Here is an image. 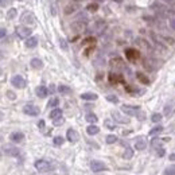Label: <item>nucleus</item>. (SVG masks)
Returning a JSON list of instances; mask_svg holds the SVG:
<instances>
[{"label":"nucleus","instance_id":"f257e3e1","mask_svg":"<svg viewBox=\"0 0 175 175\" xmlns=\"http://www.w3.org/2000/svg\"><path fill=\"white\" fill-rule=\"evenodd\" d=\"M15 32H16L18 38H20V39H27V38L31 36V28L24 27V26H18L16 30H15Z\"/></svg>","mask_w":175,"mask_h":175},{"label":"nucleus","instance_id":"f03ea898","mask_svg":"<svg viewBox=\"0 0 175 175\" xmlns=\"http://www.w3.org/2000/svg\"><path fill=\"white\" fill-rule=\"evenodd\" d=\"M34 166H35V168L38 170V171H41V172H46V171H49V170H51L52 164L50 163V162H47V160L39 159V160L35 162Z\"/></svg>","mask_w":175,"mask_h":175},{"label":"nucleus","instance_id":"7ed1b4c3","mask_svg":"<svg viewBox=\"0 0 175 175\" xmlns=\"http://www.w3.org/2000/svg\"><path fill=\"white\" fill-rule=\"evenodd\" d=\"M4 154L8 155V156H12V158H20L22 156V151L18 148V147H14V146L4 147Z\"/></svg>","mask_w":175,"mask_h":175},{"label":"nucleus","instance_id":"20e7f679","mask_svg":"<svg viewBox=\"0 0 175 175\" xmlns=\"http://www.w3.org/2000/svg\"><path fill=\"white\" fill-rule=\"evenodd\" d=\"M23 112L28 116H38L39 114V108L36 105H32V104H27L23 106Z\"/></svg>","mask_w":175,"mask_h":175},{"label":"nucleus","instance_id":"39448f33","mask_svg":"<svg viewBox=\"0 0 175 175\" xmlns=\"http://www.w3.org/2000/svg\"><path fill=\"white\" fill-rule=\"evenodd\" d=\"M121 112L125 113L127 116H136L139 112V106H133V105H122Z\"/></svg>","mask_w":175,"mask_h":175},{"label":"nucleus","instance_id":"423d86ee","mask_svg":"<svg viewBox=\"0 0 175 175\" xmlns=\"http://www.w3.org/2000/svg\"><path fill=\"white\" fill-rule=\"evenodd\" d=\"M20 22L23 24H27V26H32L35 23V19H34V15L31 12H23L20 16Z\"/></svg>","mask_w":175,"mask_h":175},{"label":"nucleus","instance_id":"0eeeda50","mask_svg":"<svg viewBox=\"0 0 175 175\" xmlns=\"http://www.w3.org/2000/svg\"><path fill=\"white\" fill-rule=\"evenodd\" d=\"M11 84L14 85L15 88H18V89H23L24 86H26V81H24V78L22 76H14L11 78Z\"/></svg>","mask_w":175,"mask_h":175},{"label":"nucleus","instance_id":"6e6552de","mask_svg":"<svg viewBox=\"0 0 175 175\" xmlns=\"http://www.w3.org/2000/svg\"><path fill=\"white\" fill-rule=\"evenodd\" d=\"M112 119L114 122H119V124H128L129 119L125 116H122L120 112H112Z\"/></svg>","mask_w":175,"mask_h":175},{"label":"nucleus","instance_id":"1a4fd4ad","mask_svg":"<svg viewBox=\"0 0 175 175\" xmlns=\"http://www.w3.org/2000/svg\"><path fill=\"white\" fill-rule=\"evenodd\" d=\"M90 170L93 172H100V171L106 170V166H105L102 162H100V160H92L90 162Z\"/></svg>","mask_w":175,"mask_h":175},{"label":"nucleus","instance_id":"9d476101","mask_svg":"<svg viewBox=\"0 0 175 175\" xmlns=\"http://www.w3.org/2000/svg\"><path fill=\"white\" fill-rule=\"evenodd\" d=\"M146 147H147V140H146V137L139 136V137L136 139V141H135V148L139 149V151H141V149H144Z\"/></svg>","mask_w":175,"mask_h":175},{"label":"nucleus","instance_id":"9b49d317","mask_svg":"<svg viewBox=\"0 0 175 175\" xmlns=\"http://www.w3.org/2000/svg\"><path fill=\"white\" fill-rule=\"evenodd\" d=\"M66 139L69 140L70 143H76L77 140H78V133H77L73 128H70V129H67V132H66Z\"/></svg>","mask_w":175,"mask_h":175},{"label":"nucleus","instance_id":"f8f14e48","mask_svg":"<svg viewBox=\"0 0 175 175\" xmlns=\"http://www.w3.org/2000/svg\"><path fill=\"white\" fill-rule=\"evenodd\" d=\"M125 57H127V59H129V61H135V59L139 58V52H137L135 49H127L125 50Z\"/></svg>","mask_w":175,"mask_h":175},{"label":"nucleus","instance_id":"ddd939ff","mask_svg":"<svg viewBox=\"0 0 175 175\" xmlns=\"http://www.w3.org/2000/svg\"><path fill=\"white\" fill-rule=\"evenodd\" d=\"M9 137H11V140L14 143H22L24 139V133L23 132H12Z\"/></svg>","mask_w":175,"mask_h":175},{"label":"nucleus","instance_id":"4468645a","mask_svg":"<svg viewBox=\"0 0 175 175\" xmlns=\"http://www.w3.org/2000/svg\"><path fill=\"white\" fill-rule=\"evenodd\" d=\"M35 93H36V96L38 97L44 98V97L49 94V89H47L46 86H43V85H41V86H38L36 89H35Z\"/></svg>","mask_w":175,"mask_h":175},{"label":"nucleus","instance_id":"2eb2a0df","mask_svg":"<svg viewBox=\"0 0 175 175\" xmlns=\"http://www.w3.org/2000/svg\"><path fill=\"white\" fill-rule=\"evenodd\" d=\"M78 8V3H74V1H71V3H69L66 7H65V14L66 15H70L73 14L76 9Z\"/></svg>","mask_w":175,"mask_h":175},{"label":"nucleus","instance_id":"dca6fc26","mask_svg":"<svg viewBox=\"0 0 175 175\" xmlns=\"http://www.w3.org/2000/svg\"><path fill=\"white\" fill-rule=\"evenodd\" d=\"M36 44H38L36 36H30L26 39V47H28V49H34V47H36Z\"/></svg>","mask_w":175,"mask_h":175},{"label":"nucleus","instance_id":"f3484780","mask_svg":"<svg viewBox=\"0 0 175 175\" xmlns=\"http://www.w3.org/2000/svg\"><path fill=\"white\" fill-rule=\"evenodd\" d=\"M137 43L143 47L144 50H148V51H151V50H152V46L149 44V42L147 41L146 38H137Z\"/></svg>","mask_w":175,"mask_h":175},{"label":"nucleus","instance_id":"a211bd4d","mask_svg":"<svg viewBox=\"0 0 175 175\" xmlns=\"http://www.w3.org/2000/svg\"><path fill=\"white\" fill-rule=\"evenodd\" d=\"M85 27H86V22H82V20H77L71 24V28H73L74 31H81Z\"/></svg>","mask_w":175,"mask_h":175},{"label":"nucleus","instance_id":"6ab92c4d","mask_svg":"<svg viewBox=\"0 0 175 175\" xmlns=\"http://www.w3.org/2000/svg\"><path fill=\"white\" fill-rule=\"evenodd\" d=\"M86 132L90 135V136H93V135H97V133H98V132H100V128L96 125V124H90V125L86 128Z\"/></svg>","mask_w":175,"mask_h":175},{"label":"nucleus","instance_id":"aec40b11","mask_svg":"<svg viewBox=\"0 0 175 175\" xmlns=\"http://www.w3.org/2000/svg\"><path fill=\"white\" fill-rule=\"evenodd\" d=\"M97 94L96 93H82L81 94V98L82 100H86V101H94V100H97Z\"/></svg>","mask_w":175,"mask_h":175},{"label":"nucleus","instance_id":"412c9836","mask_svg":"<svg viewBox=\"0 0 175 175\" xmlns=\"http://www.w3.org/2000/svg\"><path fill=\"white\" fill-rule=\"evenodd\" d=\"M30 65H31V67H34V69H41V67L43 66V62L39 58H32L31 61H30Z\"/></svg>","mask_w":175,"mask_h":175},{"label":"nucleus","instance_id":"4be33fe9","mask_svg":"<svg viewBox=\"0 0 175 175\" xmlns=\"http://www.w3.org/2000/svg\"><path fill=\"white\" fill-rule=\"evenodd\" d=\"M62 116V111L59 108H54L51 112H50V119L51 120H55V119H58V117H61Z\"/></svg>","mask_w":175,"mask_h":175},{"label":"nucleus","instance_id":"5701e85b","mask_svg":"<svg viewBox=\"0 0 175 175\" xmlns=\"http://www.w3.org/2000/svg\"><path fill=\"white\" fill-rule=\"evenodd\" d=\"M104 28H105V23L102 20H98L94 24V31H96V34H101V32L104 31Z\"/></svg>","mask_w":175,"mask_h":175},{"label":"nucleus","instance_id":"b1692460","mask_svg":"<svg viewBox=\"0 0 175 175\" xmlns=\"http://www.w3.org/2000/svg\"><path fill=\"white\" fill-rule=\"evenodd\" d=\"M133 156V149L131 148V147H125V151H124V154H122V158L124 159H131V158Z\"/></svg>","mask_w":175,"mask_h":175},{"label":"nucleus","instance_id":"393cba45","mask_svg":"<svg viewBox=\"0 0 175 175\" xmlns=\"http://www.w3.org/2000/svg\"><path fill=\"white\" fill-rule=\"evenodd\" d=\"M85 119H86V121H89L90 124H96L97 122V116L94 113H86V116H85Z\"/></svg>","mask_w":175,"mask_h":175},{"label":"nucleus","instance_id":"a878e982","mask_svg":"<svg viewBox=\"0 0 175 175\" xmlns=\"http://www.w3.org/2000/svg\"><path fill=\"white\" fill-rule=\"evenodd\" d=\"M172 112H174V105L170 102V104H167L166 106H164V114L168 117V116H171L172 114Z\"/></svg>","mask_w":175,"mask_h":175},{"label":"nucleus","instance_id":"bb28decb","mask_svg":"<svg viewBox=\"0 0 175 175\" xmlns=\"http://www.w3.org/2000/svg\"><path fill=\"white\" fill-rule=\"evenodd\" d=\"M58 92L59 93H62V94H67V93H70V88L69 86H66V85H59L58 86Z\"/></svg>","mask_w":175,"mask_h":175},{"label":"nucleus","instance_id":"cd10ccee","mask_svg":"<svg viewBox=\"0 0 175 175\" xmlns=\"http://www.w3.org/2000/svg\"><path fill=\"white\" fill-rule=\"evenodd\" d=\"M162 131H163V127H162V125H156V127H154V128L149 131V135H151V136H154V135L160 133Z\"/></svg>","mask_w":175,"mask_h":175},{"label":"nucleus","instance_id":"c85d7f7f","mask_svg":"<svg viewBox=\"0 0 175 175\" xmlns=\"http://www.w3.org/2000/svg\"><path fill=\"white\" fill-rule=\"evenodd\" d=\"M63 141H65V139L62 136H55V137H54V140H52L54 146H57V147L62 146V144H63Z\"/></svg>","mask_w":175,"mask_h":175},{"label":"nucleus","instance_id":"c756f323","mask_svg":"<svg viewBox=\"0 0 175 175\" xmlns=\"http://www.w3.org/2000/svg\"><path fill=\"white\" fill-rule=\"evenodd\" d=\"M111 65L113 67H124V65H122V61L120 58H116V59H112L111 61Z\"/></svg>","mask_w":175,"mask_h":175},{"label":"nucleus","instance_id":"7c9ffc66","mask_svg":"<svg viewBox=\"0 0 175 175\" xmlns=\"http://www.w3.org/2000/svg\"><path fill=\"white\" fill-rule=\"evenodd\" d=\"M15 16H18V11L15 8H9L7 11V19H14Z\"/></svg>","mask_w":175,"mask_h":175},{"label":"nucleus","instance_id":"2f4dec72","mask_svg":"<svg viewBox=\"0 0 175 175\" xmlns=\"http://www.w3.org/2000/svg\"><path fill=\"white\" fill-rule=\"evenodd\" d=\"M159 38H160L162 41L167 42L168 44H174V43H175V39H174V38H171V36H167V35H160Z\"/></svg>","mask_w":175,"mask_h":175},{"label":"nucleus","instance_id":"473e14b6","mask_svg":"<svg viewBox=\"0 0 175 175\" xmlns=\"http://www.w3.org/2000/svg\"><path fill=\"white\" fill-rule=\"evenodd\" d=\"M164 175H175V164H171V166L167 167L164 170Z\"/></svg>","mask_w":175,"mask_h":175},{"label":"nucleus","instance_id":"72a5a7b5","mask_svg":"<svg viewBox=\"0 0 175 175\" xmlns=\"http://www.w3.org/2000/svg\"><path fill=\"white\" fill-rule=\"evenodd\" d=\"M58 104H59V100L57 98V97H52V98L49 101V106H50V108H57V106H58Z\"/></svg>","mask_w":175,"mask_h":175},{"label":"nucleus","instance_id":"f704fd0d","mask_svg":"<svg viewBox=\"0 0 175 175\" xmlns=\"http://www.w3.org/2000/svg\"><path fill=\"white\" fill-rule=\"evenodd\" d=\"M136 77L139 78V81H140V82H143V84H148V82H149L148 78H147V77L144 76L143 73H136Z\"/></svg>","mask_w":175,"mask_h":175},{"label":"nucleus","instance_id":"c9c22d12","mask_svg":"<svg viewBox=\"0 0 175 175\" xmlns=\"http://www.w3.org/2000/svg\"><path fill=\"white\" fill-rule=\"evenodd\" d=\"M106 100H108L109 102H112V104H117V102H119V97L114 96V94H108V96H106Z\"/></svg>","mask_w":175,"mask_h":175},{"label":"nucleus","instance_id":"e433bc0d","mask_svg":"<svg viewBox=\"0 0 175 175\" xmlns=\"http://www.w3.org/2000/svg\"><path fill=\"white\" fill-rule=\"evenodd\" d=\"M116 141H117L116 135H108V136H106V143L108 144H113V143H116Z\"/></svg>","mask_w":175,"mask_h":175},{"label":"nucleus","instance_id":"4c0bfd02","mask_svg":"<svg viewBox=\"0 0 175 175\" xmlns=\"http://www.w3.org/2000/svg\"><path fill=\"white\" fill-rule=\"evenodd\" d=\"M104 125L108 129H111V131H113V129L116 128V125H114V124L111 121V120H105V121H104Z\"/></svg>","mask_w":175,"mask_h":175},{"label":"nucleus","instance_id":"58836bf2","mask_svg":"<svg viewBox=\"0 0 175 175\" xmlns=\"http://www.w3.org/2000/svg\"><path fill=\"white\" fill-rule=\"evenodd\" d=\"M151 120H152L154 122H159V121L162 120V114H160V113H154V114L151 116Z\"/></svg>","mask_w":175,"mask_h":175},{"label":"nucleus","instance_id":"ea45409f","mask_svg":"<svg viewBox=\"0 0 175 175\" xmlns=\"http://www.w3.org/2000/svg\"><path fill=\"white\" fill-rule=\"evenodd\" d=\"M52 122H54V125H57V127H59V125H62L65 122V119L63 117H58V119H55V120H52Z\"/></svg>","mask_w":175,"mask_h":175},{"label":"nucleus","instance_id":"a19ab883","mask_svg":"<svg viewBox=\"0 0 175 175\" xmlns=\"http://www.w3.org/2000/svg\"><path fill=\"white\" fill-rule=\"evenodd\" d=\"M158 1H160V3L166 4V6H170V7L175 6V0H158Z\"/></svg>","mask_w":175,"mask_h":175},{"label":"nucleus","instance_id":"79ce46f5","mask_svg":"<svg viewBox=\"0 0 175 175\" xmlns=\"http://www.w3.org/2000/svg\"><path fill=\"white\" fill-rule=\"evenodd\" d=\"M77 20L86 22V12H79V14L77 15Z\"/></svg>","mask_w":175,"mask_h":175},{"label":"nucleus","instance_id":"37998d69","mask_svg":"<svg viewBox=\"0 0 175 175\" xmlns=\"http://www.w3.org/2000/svg\"><path fill=\"white\" fill-rule=\"evenodd\" d=\"M168 22H170V27L175 31V18L174 16H170L168 18Z\"/></svg>","mask_w":175,"mask_h":175},{"label":"nucleus","instance_id":"c03bdc74","mask_svg":"<svg viewBox=\"0 0 175 175\" xmlns=\"http://www.w3.org/2000/svg\"><path fill=\"white\" fill-rule=\"evenodd\" d=\"M59 46H61L63 50H67V43H66V41H65L63 38L59 39Z\"/></svg>","mask_w":175,"mask_h":175},{"label":"nucleus","instance_id":"a18cd8bd","mask_svg":"<svg viewBox=\"0 0 175 175\" xmlns=\"http://www.w3.org/2000/svg\"><path fill=\"white\" fill-rule=\"evenodd\" d=\"M11 1L12 0H0V4H1V7H7L11 6Z\"/></svg>","mask_w":175,"mask_h":175},{"label":"nucleus","instance_id":"49530a36","mask_svg":"<svg viewBox=\"0 0 175 175\" xmlns=\"http://www.w3.org/2000/svg\"><path fill=\"white\" fill-rule=\"evenodd\" d=\"M38 128H39V129H43V128H44V121H43V120H39Z\"/></svg>","mask_w":175,"mask_h":175},{"label":"nucleus","instance_id":"de8ad7c7","mask_svg":"<svg viewBox=\"0 0 175 175\" xmlns=\"http://www.w3.org/2000/svg\"><path fill=\"white\" fill-rule=\"evenodd\" d=\"M7 96H8V97H9V98H11V100H14V98H15V94L12 93L11 90H7Z\"/></svg>","mask_w":175,"mask_h":175},{"label":"nucleus","instance_id":"09e8293b","mask_svg":"<svg viewBox=\"0 0 175 175\" xmlns=\"http://www.w3.org/2000/svg\"><path fill=\"white\" fill-rule=\"evenodd\" d=\"M158 155L162 158V156L164 155V149H163V148H159V151H158Z\"/></svg>","mask_w":175,"mask_h":175},{"label":"nucleus","instance_id":"8fccbe9b","mask_svg":"<svg viewBox=\"0 0 175 175\" xmlns=\"http://www.w3.org/2000/svg\"><path fill=\"white\" fill-rule=\"evenodd\" d=\"M6 38V28L4 27H1V39Z\"/></svg>","mask_w":175,"mask_h":175},{"label":"nucleus","instance_id":"3c124183","mask_svg":"<svg viewBox=\"0 0 175 175\" xmlns=\"http://www.w3.org/2000/svg\"><path fill=\"white\" fill-rule=\"evenodd\" d=\"M54 90H55V88H54V85H50L49 92H50V93H54Z\"/></svg>","mask_w":175,"mask_h":175},{"label":"nucleus","instance_id":"603ef678","mask_svg":"<svg viewBox=\"0 0 175 175\" xmlns=\"http://www.w3.org/2000/svg\"><path fill=\"white\" fill-rule=\"evenodd\" d=\"M89 8L93 9V11H96V9H97V6H96V4H90V7H89Z\"/></svg>","mask_w":175,"mask_h":175},{"label":"nucleus","instance_id":"864d4df0","mask_svg":"<svg viewBox=\"0 0 175 175\" xmlns=\"http://www.w3.org/2000/svg\"><path fill=\"white\" fill-rule=\"evenodd\" d=\"M170 160H175V154H171V155H170Z\"/></svg>","mask_w":175,"mask_h":175},{"label":"nucleus","instance_id":"5fc2aeb1","mask_svg":"<svg viewBox=\"0 0 175 175\" xmlns=\"http://www.w3.org/2000/svg\"><path fill=\"white\" fill-rule=\"evenodd\" d=\"M71 1H74V3H81L82 0H71Z\"/></svg>","mask_w":175,"mask_h":175}]
</instances>
